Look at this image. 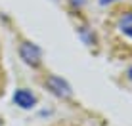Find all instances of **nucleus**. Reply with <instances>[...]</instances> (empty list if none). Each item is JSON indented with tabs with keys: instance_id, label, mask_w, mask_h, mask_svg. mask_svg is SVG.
<instances>
[{
	"instance_id": "1",
	"label": "nucleus",
	"mask_w": 132,
	"mask_h": 126,
	"mask_svg": "<svg viewBox=\"0 0 132 126\" xmlns=\"http://www.w3.org/2000/svg\"><path fill=\"white\" fill-rule=\"evenodd\" d=\"M46 86L50 88V92L56 94L57 97H69V96H71V86H69L63 78H60V76H56V75L48 76Z\"/></svg>"
},
{
	"instance_id": "2",
	"label": "nucleus",
	"mask_w": 132,
	"mask_h": 126,
	"mask_svg": "<svg viewBox=\"0 0 132 126\" xmlns=\"http://www.w3.org/2000/svg\"><path fill=\"white\" fill-rule=\"evenodd\" d=\"M19 53H21V59L25 63H29V65H33V67H36L40 63V48L35 46V44H31V42L21 44Z\"/></svg>"
},
{
	"instance_id": "3",
	"label": "nucleus",
	"mask_w": 132,
	"mask_h": 126,
	"mask_svg": "<svg viewBox=\"0 0 132 126\" xmlns=\"http://www.w3.org/2000/svg\"><path fill=\"white\" fill-rule=\"evenodd\" d=\"M13 103L19 105L21 109H31V107L36 103V97L29 92V90L21 88V90H15V94H13Z\"/></svg>"
},
{
	"instance_id": "4",
	"label": "nucleus",
	"mask_w": 132,
	"mask_h": 126,
	"mask_svg": "<svg viewBox=\"0 0 132 126\" xmlns=\"http://www.w3.org/2000/svg\"><path fill=\"white\" fill-rule=\"evenodd\" d=\"M119 29H121V33H125L126 37L132 38V12H126L119 19Z\"/></svg>"
},
{
	"instance_id": "5",
	"label": "nucleus",
	"mask_w": 132,
	"mask_h": 126,
	"mask_svg": "<svg viewBox=\"0 0 132 126\" xmlns=\"http://www.w3.org/2000/svg\"><path fill=\"white\" fill-rule=\"evenodd\" d=\"M102 4H109V2H115V0H100Z\"/></svg>"
},
{
	"instance_id": "6",
	"label": "nucleus",
	"mask_w": 132,
	"mask_h": 126,
	"mask_svg": "<svg viewBox=\"0 0 132 126\" xmlns=\"http://www.w3.org/2000/svg\"><path fill=\"white\" fill-rule=\"evenodd\" d=\"M128 76H130V78H132V69H130V71H128Z\"/></svg>"
}]
</instances>
